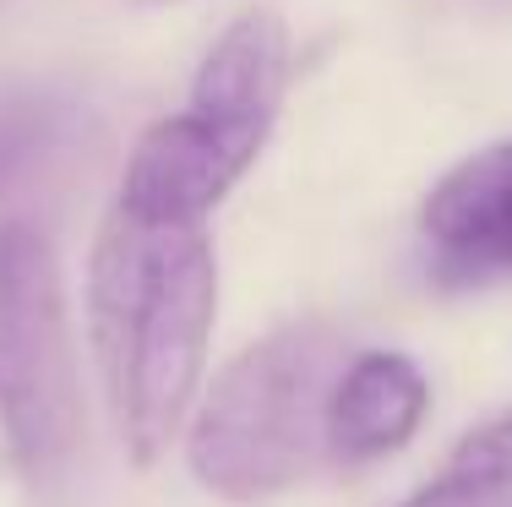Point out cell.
<instances>
[{
	"mask_svg": "<svg viewBox=\"0 0 512 507\" xmlns=\"http://www.w3.org/2000/svg\"><path fill=\"white\" fill-rule=\"evenodd\" d=\"M344 366V338L322 322H289L246 344L191 415V475L229 502L295 486L322 453L327 398Z\"/></svg>",
	"mask_w": 512,
	"mask_h": 507,
	"instance_id": "3957f363",
	"label": "cell"
},
{
	"mask_svg": "<svg viewBox=\"0 0 512 507\" xmlns=\"http://www.w3.org/2000/svg\"><path fill=\"white\" fill-rule=\"evenodd\" d=\"M393 507H512V415L469 431L447 464Z\"/></svg>",
	"mask_w": 512,
	"mask_h": 507,
	"instance_id": "52a82bcc",
	"label": "cell"
},
{
	"mask_svg": "<svg viewBox=\"0 0 512 507\" xmlns=\"http://www.w3.org/2000/svg\"><path fill=\"white\" fill-rule=\"evenodd\" d=\"M218 257L202 224L109 208L88 257V338L115 431L137 464L175 442L202 388Z\"/></svg>",
	"mask_w": 512,
	"mask_h": 507,
	"instance_id": "6da1fadb",
	"label": "cell"
},
{
	"mask_svg": "<svg viewBox=\"0 0 512 507\" xmlns=\"http://www.w3.org/2000/svg\"><path fill=\"white\" fill-rule=\"evenodd\" d=\"M431 382L404 349H365L333 382L322 420V453L333 464H376L420 431Z\"/></svg>",
	"mask_w": 512,
	"mask_h": 507,
	"instance_id": "8992f818",
	"label": "cell"
},
{
	"mask_svg": "<svg viewBox=\"0 0 512 507\" xmlns=\"http://www.w3.org/2000/svg\"><path fill=\"white\" fill-rule=\"evenodd\" d=\"M82 388L55 246L28 219L0 224V437L22 475L50 480L77 448Z\"/></svg>",
	"mask_w": 512,
	"mask_h": 507,
	"instance_id": "277c9868",
	"label": "cell"
},
{
	"mask_svg": "<svg viewBox=\"0 0 512 507\" xmlns=\"http://www.w3.org/2000/svg\"><path fill=\"white\" fill-rule=\"evenodd\" d=\"M66 126V99L44 82H0V191Z\"/></svg>",
	"mask_w": 512,
	"mask_h": 507,
	"instance_id": "ba28073f",
	"label": "cell"
},
{
	"mask_svg": "<svg viewBox=\"0 0 512 507\" xmlns=\"http://www.w3.org/2000/svg\"><path fill=\"white\" fill-rule=\"evenodd\" d=\"M137 6H169V0H137Z\"/></svg>",
	"mask_w": 512,
	"mask_h": 507,
	"instance_id": "9c48e42d",
	"label": "cell"
},
{
	"mask_svg": "<svg viewBox=\"0 0 512 507\" xmlns=\"http://www.w3.org/2000/svg\"><path fill=\"white\" fill-rule=\"evenodd\" d=\"M420 240L447 284L512 279V137L474 148L425 191Z\"/></svg>",
	"mask_w": 512,
	"mask_h": 507,
	"instance_id": "5b68a950",
	"label": "cell"
},
{
	"mask_svg": "<svg viewBox=\"0 0 512 507\" xmlns=\"http://www.w3.org/2000/svg\"><path fill=\"white\" fill-rule=\"evenodd\" d=\"M289 88V28L246 11L213 39L191 77L186 110L153 120L126 159L115 208L169 224H202L273 137Z\"/></svg>",
	"mask_w": 512,
	"mask_h": 507,
	"instance_id": "7a4b0ae2",
	"label": "cell"
}]
</instances>
